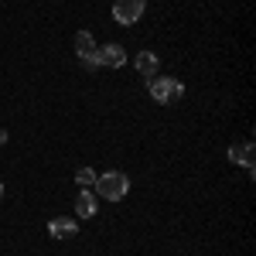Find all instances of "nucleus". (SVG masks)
<instances>
[{"label":"nucleus","mask_w":256,"mask_h":256,"mask_svg":"<svg viewBox=\"0 0 256 256\" xmlns=\"http://www.w3.org/2000/svg\"><path fill=\"white\" fill-rule=\"evenodd\" d=\"M96 52H99L96 38H92L89 31H79V34H76V55H79L82 68H89V72H96V68H99V58H96Z\"/></svg>","instance_id":"nucleus-3"},{"label":"nucleus","mask_w":256,"mask_h":256,"mask_svg":"<svg viewBox=\"0 0 256 256\" xmlns=\"http://www.w3.org/2000/svg\"><path fill=\"white\" fill-rule=\"evenodd\" d=\"M99 65H106V68H120L123 62H126V52H123V44H102L96 52Z\"/></svg>","instance_id":"nucleus-6"},{"label":"nucleus","mask_w":256,"mask_h":256,"mask_svg":"<svg viewBox=\"0 0 256 256\" xmlns=\"http://www.w3.org/2000/svg\"><path fill=\"white\" fill-rule=\"evenodd\" d=\"M76 212H79V218H92L96 216V195H92V192H79V198H76Z\"/></svg>","instance_id":"nucleus-8"},{"label":"nucleus","mask_w":256,"mask_h":256,"mask_svg":"<svg viewBox=\"0 0 256 256\" xmlns=\"http://www.w3.org/2000/svg\"><path fill=\"white\" fill-rule=\"evenodd\" d=\"M134 65H137L140 76H147V79H150V76L158 72V55H154V52H140L137 58H134Z\"/></svg>","instance_id":"nucleus-9"},{"label":"nucleus","mask_w":256,"mask_h":256,"mask_svg":"<svg viewBox=\"0 0 256 256\" xmlns=\"http://www.w3.org/2000/svg\"><path fill=\"white\" fill-rule=\"evenodd\" d=\"M96 171H92V168H79V171H76V184H82V192H92V188H96Z\"/></svg>","instance_id":"nucleus-10"},{"label":"nucleus","mask_w":256,"mask_h":256,"mask_svg":"<svg viewBox=\"0 0 256 256\" xmlns=\"http://www.w3.org/2000/svg\"><path fill=\"white\" fill-rule=\"evenodd\" d=\"M144 18V0H116L113 4V20L116 24H137V20Z\"/></svg>","instance_id":"nucleus-4"},{"label":"nucleus","mask_w":256,"mask_h":256,"mask_svg":"<svg viewBox=\"0 0 256 256\" xmlns=\"http://www.w3.org/2000/svg\"><path fill=\"white\" fill-rule=\"evenodd\" d=\"M229 160H232V164H242V168L253 174V144H250V140H246V144H232V147H229Z\"/></svg>","instance_id":"nucleus-7"},{"label":"nucleus","mask_w":256,"mask_h":256,"mask_svg":"<svg viewBox=\"0 0 256 256\" xmlns=\"http://www.w3.org/2000/svg\"><path fill=\"white\" fill-rule=\"evenodd\" d=\"M0 198H4V184H0Z\"/></svg>","instance_id":"nucleus-11"},{"label":"nucleus","mask_w":256,"mask_h":256,"mask_svg":"<svg viewBox=\"0 0 256 256\" xmlns=\"http://www.w3.org/2000/svg\"><path fill=\"white\" fill-rule=\"evenodd\" d=\"M147 89H150L154 102H171V99L184 96V86L174 82V79H168V76H158V79L150 76V79H147Z\"/></svg>","instance_id":"nucleus-2"},{"label":"nucleus","mask_w":256,"mask_h":256,"mask_svg":"<svg viewBox=\"0 0 256 256\" xmlns=\"http://www.w3.org/2000/svg\"><path fill=\"white\" fill-rule=\"evenodd\" d=\"M96 192L106 202H120V198H126V192H130V178L123 174V171H106V174L96 178Z\"/></svg>","instance_id":"nucleus-1"},{"label":"nucleus","mask_w":256,"mask_h":256,"mask_svg":"<svg viewBox=\"0 0 256 256\" xmlns=\"http://www.w3.org/2000/svg\"><path fill=\"white\" fill-rule=\"evenodd\" d=\"M48 232H52V239H76L79 222H76V218L58 216V218H52V222H48Z\"/></svg>","instance_id":"nucleus-5"}]
</instances>
